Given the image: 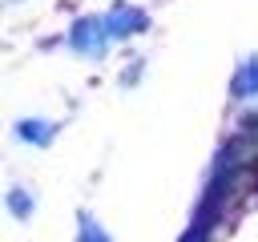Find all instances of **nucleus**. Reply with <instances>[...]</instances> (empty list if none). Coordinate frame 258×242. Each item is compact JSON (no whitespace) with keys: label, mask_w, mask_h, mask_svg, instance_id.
Masks as SVG:
<instances>
[{"label":"nucleus","mask_w":258,"mask_h":242,"mask_svg":"<svg viewBox=\"0 0 258 242\" xmlns=\"http://www.w3.org/2000/svg\"><path fill=\"white\" fill-rule=\"evenodd\" d=\"M234 97H258V56H250L234 77Z\"/></svg>","instance_id":"obj_4"},{"label":"nucleus","mask_w":258,"mask_h":242,"mask_svg":"<svg viewBox=\"0 0 258 242\" xmlns=\"http://www.w3.org/2000/svg\"><path fill=\"white\" fill-rule=\"evenodd\" d=\"M77 226H81V242H113V238L97 226V218H93V214H81V222H77Z\"/></svg>","instance_id":"obj_6"},{"label":"nucleus","mask_w":258,"mask_h":242,"mask_svg":"<svg viewBox=\"0 0 258 242\" xmlns=\"http://www.w3.org/2000/svg\"><path fill=\"white\" fill-rule=\"evenodd\" d=\"M12 133H16V141H24V145H48L52 137H56V125L52 121H44V117H20L16 125H12Z\"/></svg>","instance_id":"obj_3"},{"label":"nucleus","mask_w":258,"mask_h":242,"mask_svg":"<svg viewBox=\"0 0 258 242\" xmlns=\"http://www.w3.org/2000/svg\"><path fill=\"white\" fill-rule=\"evenodd\" d=\"M105 20V32H109V40H125L129 32H141L149 20H145V12L141 8H129V4H117L109 16H101Z\"/></svg>","instance_id":"obj_2"},{"label":"nucleus","mask_w":258,"mask_h":242,"mask_svg":"<svg viewBox=\"0 0 258 242\" xmlns=\"http://www.w3.org/2000/svg\"><path fill=\"white\" fill-rule=\"evenodd\" d=\"M4 206H8V214H12V218H20V222H24V218H32V194H28L24 186H12V190L4 194Z\"/></svg>","instance_id":"obj_5"},{"label":"nucleus","mask_w":258,"mask_h":242,"mask_svg":"<svg viewBox=\"0 0 258 242\" xmlns=\"http://www.w3.org/2000/svg\"><path fill=\"white\" fill-rule=\"evenodd\" d=\"M8 4H16V0H8Z\"/></svg>","instance_id":"obj_7"},{"label":"nucleus","mask_w":258,"mask_h":242,"mask_svg":"<svg viewBox=\"0 0 258 242\" xmlns=\"http://www.w3.org/2000/svg\"><path fill=\"white\" fill-rule=\"evenodd\" d=\"M69 44H73V52H81V56H105V48H109L105 20H101V16H81V20H73Z\"/></svg>","instance_id":"obj_1"}]
</instances>
